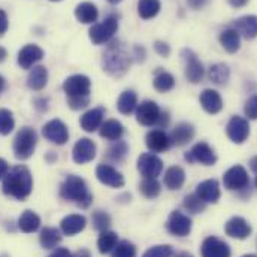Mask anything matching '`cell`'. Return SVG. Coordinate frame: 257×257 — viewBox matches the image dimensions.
I'll return each mask as SVG.
<instances>
[{
    "instance_id": "1",
    "label": "cell",
    "mask_w": 257,
    "mask_h": 257,
    "mask_svg": "<svg viewBox=\"0 0 257 257\" xmlns=\"http://www.w3.org/2000/svg\"><path fill=\"white\" fill-rule=\"evenodd\" d=\"M2 190L6 196L24 200L30 196L33 190V177L24 165H17L3 178Z\"/></svg>"
},
{
    "instance_id": "2",
    "label": "cell",
    "mask_w": 257,
    "mask_h": 257,
    "mask_svg": "<svg viewBox=\"0 0 257 257\" xmlns=\"http://www.w3.org/2000/svg\"><path fill=\"white\" fill-rule=\"evenodd\" d=\"M132 64V57L120 41L111 42L102 57V67L111 76H123Z\"/></svg>"
},
{
    "instance_id": "3",
    "label": "cell",
    "mask_w": 257,
    "mask_h": 257,
    "mask_svg": "<svg viewBox=\"0 0 257 257\" xmlns=\"http://www.w3.org/2000/svg\"><path fill=\"white\" fill-rule=\"evenodd\" d=\"M60 196L64 200L76 202L81 208H88L93 200V196L88 193L87 184L81 177L69 175L60 186Z\"/></svg>"
},
{
    "instance_id": "4",
    "label": "cell",
    "mask_w": 257,
    "mask_h": 257,
    "mask_svg": "<svg viewBox=\"0 0 257 257\" xmlns=\"http://www.w3.org/2000/svg\"><path fill=\"white\" fill-rule=\"evenodd\" d=\"M36 144H38V135L35 128H20L14 139V156L18 160H27L29 157L33 156Z\"/></svg>"
},
{
    "instance_id": "5",
    "label": "cell",
    "mask_w": 257,
    "mask_h": 257,
    "mask_svg": "<svg viewBox=\"0 0 257 257\" xmlns=\"http://www.w3.org/2000/svg\"><path fill=\"white\" fill-rule=\"evenodd\" d=\"M117 30H118V20L115 17H108L105 18V21L94 24L90 29V39L96 45H103L111 42Z\"/></svg>"
},
{
    "instance_id": "6",
    "label": "cell",
    "mask_w": 257,
    "mask_h": 257,
    "mask_svg": "<svg viewBox=\"0 0 257 257\" xmlns=\"http://www.w3.org/2000/svg\"><path fill=\"white\" fill-rule=\"evenodd\" d=\"M91 81L85 75H72L63 82V91L67 99L90 97Z\"/></svg>"
},
{
    "instance_id": "7",
    "label": "cell",
    "mask_w": 257,
    "mask_h": 257,
    "mask_svg": "<svg viewBox=\"0 0 257 257\" xmlns=\"http://www.w3.org/2000/svg\"><path fill=\"white\" fill-rule=\"evenodd\" d=\"M138 171L144 178H157L163 172V162L154 153H144L138 159Z\"/></svg>"
},
{
    "instance_id": "8",
    "label": "cell",
    "mask_w": 257,
    "mask_h": 257,
    "mask_svg": "<svg viewBox=\"0 0 257 257\" xmlns=\"http://www.w3.org/2000/svg\"><path fill=\"white\" fill-rule=\"evenodd\" d=\"M223 184L227 190H232V192L248 187L250 180H248V174L245 168L241 165H235L230 169H227L226 174L223 175Z\"/></svg>"
},
{
    "instance_id": "9",
    "label": "cell",
    "mask_w": 257,
    "mask_h": 257,
    "mask_svg": "<svg viewBox=\"0 0 257 257\" xmlns=\"http://www.w3.org/2000/svg\"><path fill=\"white\" fill-rule=\"evenodd\" d=\"M160 108L156 102L153 100H144L142 103L138 105L136 108V120L139 124L151 127V126H157L159 118H160Z\"/></svg>"
},
{
    "instance_id": "10",
    "label": "cell",
    "mask_w": 257,
    "mask_h": 257,
    "mask_svg": "<svg viewBox=\"0 0 257 257\" xmlns=\"http://www.w3.org/2000/svg\"><path fill=\"white\" fill-rule=\"evenodd\" d=\"M184 159L189 163H200V165H205V166H212L217 162L215 151L206 142L196 144L192 150L186 154Z\"/></svg>"
},
{
    "instance_id": "11",
    "label": "cell",
    "mask_w": 257,
    "mask_h": 257,
    "mask_svg": "<svg viewBox=\"0 0 257 257\" xmlns=\"http://www.w3.org/2000/svg\"><path fill=\"white\" fill-rule=\"evenodd\" d=\"M229 139L235 144H244L250 136V124L248 120L239 115H233L226 127Z\"/></svg>"
},
{
    "instance_id": "12",
    "label": "cell",
    "mask_w": 257,
    "mask_h": 257,
    "mask_svg": "<svg viewBox=\"0 0 257 257\" xmlns=\"http://www.w3.org/2000/svg\"><path fill=\"white\" fill-rule=\"evenodd\" d=\"M166 227H168L169 233L184 238L192 232V218L180 211H172L168 218Z\"/></svg>"
},
{
    "instance_id": "13",
    "label": "cell",
    "mask_w": 257,
    "mask_h": 257,
    "mask_svg": "<svg viewBox=\"0 0 257 257\" xmlns=\"http://www.w3.org/2000/svg\"><path fill=\"white\" fill-rule=\"evenodd\" d=\"M42 135L47 141L64 145L69 141V128L62 120H51L42 127Z\"/></svg>"
},
{
    "instance_id": "14",
    "label": "cell",
    "mask_w": 257,
    "mask_h": 257,
    "mask_svg": "<svg viewBox=\"0 0 257 257\" xmlns=\"http://www.w3.org/2000/svg\"><path fill=\"white\" fill-rule=\"evenodd\" d=\"M94 157H96V144L88 138H81L72 150L73 162L78 165H85L91 162Z\"/></svg>"
},
{
    "instance_id": "15",
    "label": "cell",
    "mask_w": 257,
    "mask_h": 257,
    "mask_svg": "<svg viewBox=\"0 0 257 257\" xmlns=\"http://www.w3.org/2000/svg\"><path fill=\"white\" fill-rule=\"evenodd\" d=\"M181 56H183V60L186 62V78L192 84H197L199 81H202V78L205 75V69H203V64L197 60L196 54L192 50L186 48V50H183Z\"/></svg>"
},
{
    "instance_id": "16",
    "label": "cell",
    "mask_w": 257,
    "mask_h": 257,
    "mask_svg": "<svg viewBox=\"0 0 257 257\" xmlns=\"http://www.w3.org/2000/svg\"><path fill=\"white\" fill-rule=\"evenodd\" d=\"M96 177L102 184L114 187V189H120L124 186V177L111 165H103V163L99 165L96 168Z\"/></svg>"
},
{
    "instance_id": "17",
    "label": "cell",
    "mask_w": 257,
    "mask_h": 257,
    "mask_svg": "<svg viewBox=\"0 0 257 257\" xmlns=\"http://www.w3.org/2000/svg\"><path fill=\"white\" fill-rule=\"evenodd\" d=\"M202 257H230V248L229 245L215 238V236H208L200 247Z\"/></svg>"
},
{
    "instance_id": "18",
    "label": "cell",
    "mask_w": 257,
    "mask_h": 257,
    "mask_svg": "<svg viewBox=\"0 0 257 257\" xmlns=\"http://www.w3.org/2000/svg\"><path fill=\"white\" fill-rule=\"evenodd\" d=\"M145 144L148 147V150L151 153H163L166 150H169L171 144V138L166 132L163 130H151L147 133L145 136Z\"/></svg>"
},
{
    "instance_id": "19",
    "label": "cell",
    "mask_w": 257,
    "mask_h": 257,
    "mask_svg": "<svg viewBox=\"0 0 257 257\" xmlns=\"http://www.w3.org/2000/svg\"><path fill=\"white\" fill-rule=\"evenodd\" d=\"M226 235L235 239H245L251 233V226L242 217H232L224 226Z\"/></svg>"
},
{
    "instance_id": "20",
    "label": "cell",
    "mask_w": 257,
    "mask_h": 257,
    "mask_svg": "<svg viewBox=\"0 0 257 257\" xmlns=\"http://www.w3.org/2000/svg\"><path fill=\"white\" fill-rule=\"evenodd\" d=\"M196 196L205 202V203H217L221 192H220V186L215 180H206L202 181L200 184H197L196 187Z\"/></svg>"
},
{
    "instance_id": "21",
    "label": "cell",
    "mask_w": 257,
    "mask_h": 257,
    "mask_svg": "<svg viewBox=\"0 0 257 257\" xmlns=\"http://www.w3.org/2000/svg\"><path fill=\"white\" fill-rule=\"evenodd\" d=\"M199 102H200V106L203 108V111L211 114V115L218 114L223 109V99H221V96L218 94V91L211 90V88L203 90L200 93Z\"/></svg>"
},
{
    "instance_id": "22",
    "label": "cell",
    "mask_w": 257,
    "mask_h": 257,
    "mask_svg": "<svg viewBox=\"0 0 257 257\" xmlns=\"http://www.w3.org/2000/svg\"><path fill=\"white\" fill-rule=\"evenodd\" d=\"M44 59V51L41 47L29 44L24 48H21V51L18 53V64L23 69H30L33 67L38 62H41Z\"/></svg>"
},
{
    "instance_id": "23",
    "label": "cell",
    "mask_w": 257,
    "mask_h": 257,
    "mask_svg": "<svg viewBox=\"0 0 257 257\" xmlns=\"http://www.w3.org/2000/svg\"><path fill=\"white\" fill-rule=\"evenodd\" d=\"M103 118H105V108L102 106H97V108H93L90 111H87L81 120H79V124L81 127L84 128L85 132H94L97 128H100L102 123H103Z\"/></svg>"
},
{
    "instance_id": "24",
    "label": "cell",
    "mask_w": 257,
    "mask_h": 257,
    "mask_svg": "<svg viewBox=\"0 0 257 257\" xmlns=\"http://www.w3.org/2000/svg\"><path fill=\"white\" fill-rule=\"evenodd\" d=\"M235 30L239 36L245 39L257 38V17L256 15H244L235 21Z\"/></svg>"
},
{
    "instance_id": "25",
    "label": "cell",
    "mask_w": 257,
    "mask_h": 257,
    "mask_svg": "<svg viewBox=\"0 0 257 257\" xmlns=\"http://www.w3.org/2000/svg\"><path fill=\"white\" fill-rule=\"evenodd\" d=\"M85 224H87V220L84 215H79V214H70L67 217H64L60 223V229L64 235L67 236H73L79 232H82L85 229Z\"/></svg>"
},
{
    "instance_id": "26",
    "label": "cell",
    "mask_w": 257,
    "mask_h": 257,
    "mask_svg": "<svg viewBox=\"0 0 257 257\" xmlns=\"http://www.w3.org/2000/svg\"><path fill=\"white\" fill-rule=\"evenodd\" d=\"M193 136H194V128L189 123H180L169 135L171 144L177 145V147H183V145L189 144L193 139Z\"/></svg>"
},
{
    "instance_id": "27",
    "label": "cell",
    "mask_w": 257,
    "mask_h": 257,
    "mask_svg": "<svg viewBox=\"0 0 257 257\" xmlns=\"http://www.w3.org/2000/svg\"><path fill=\"white\" fill-rule=\"evenodd\" d=\"M163 180L169 190H180L186 181V172L181 166H171L166 169Z\"/></svg>"
},
{
    "instance_id": "28",
    "label": "cell",
    "mask_w": 257,
    "mask_h": 257,
    "mask_svg": "<svg viewBox=\"0 0 257 257\" xmlns=\"http://www.w3.org/2000/svg\"><path fill=\"white\" fill-rule=\"evenodd\" d=\"M75 17L82 24H93L99 17V11L93 3L82 2L75 8Z\"/></svg>"
},
{
    "instance_id": "29",
    "label": "cell",
    "mask_w": 257,
    "mask_h": 257,
    "mask_svg": "<svg viewBox=\"0 0 257 257\" xmlns=\"http://www.w3.org/2000/svg\"><path fill=\"white\" fill-rule=\"evenodd\" d=\"M48 82V70L45 66H35L29 76H27V85L29 88L35 90V91H39L42 90Z\"/></svg>"
},
{
    "instance_id": "30",
    "label": "cell",
    "mask_w": 257,
    "mask_h": 257,
    "mask_svg": "<svg viewBox=\"0 0 257 257\" xmlns=\"http://www.w3.org/2000/svg\"><path fill=\"white\" fill-rule=\"evenodd\" d=\"M41 227V218L36 212L27 209L18 218V229L24 233H33Z\"/></svg>"
},
{
    "instance_id": "31",
    "label": "cell",
    "mask_w": 257,
    "mask_h": 257,
    "mask_svg": "<svg viewBox=\"0 0 257 257\" xmlns=\"http://www.w3.org/2000/svg\"><path fill=\"white\" fill-rule=\"evenodd\" d=\"M220 44L227 53L233 54L241 47V36L235 29H226L220 35Z\"/></svg>"
},
{
    "instance_id": "32",
    "label": "cell",
    "mask_w": 257,
    "mask_h": 257,
    "mask_svg": "<svg viewBox=\"0 0 257 257\" xmlns=\"http://www.w3.org/2000/svg\"><path fill=\"white\" fill-rule=\"evenodd\" d=\"M138 108V96L135 91L126 90L120 94L118 100H117V109L120 111V114L123 115H130L133 111H136Z\"/></svg>"
},
{
    "instance_id": "33",
    "label": "cell",
    "mask_w": 257,
    "mask_h": 257,
    "mask_svg": "<svg viewBox=\"0 0 257 257\" xmlns=\"http://www.w3.org/2000/svg\"><path fill=\"white\" fill-rule=\"evenodd\" d=\"M124 135V127L118 120H106L100 126V136L108 141H118Z\"/></svg>"
},
{
    "instance_id": "34",
    "label": "cell",
    "mask_w": 257,
    "mask_h": 257,
    "mask_svg": "<svg viewBox=\"0 0 257 257\" xmlns=\"http://www.w3.org/2000/svg\"><path fill=\"white\" fill-rule=\"evenodd\" d=\"M39 242H41L42 248H45V250L56 248V247L62 242V233H60V230L56 229V227H45V229L41 232Z\"/></svg>"
},
{
    "instance_id": "35",
    "label": "cell",
    "mask_w": 257,
    "mask_h": 257,
    "mask_svg": "<svg viewBox=\"0 0 257 257\" xmlns=\"http://www.w3.org/2000/svg\"><path fill=\"white\" fill-rule=\"evenodd\" d=\"M209 79L217 84V85H224L227 84L229 78H230V69L229 66L224 63H217L209 67V73H208Z\"/></svg>"
},
{
    "instance_id": "36",
    "label": "cell",
    "mask_w": 257,
    "mask_h": 257,
    "mask_svg": "<svg viewBox=\"0 0 257 257\" xmlns=\"http://www.w3.org/2000/svg\"><path fill=\"white\" fill-rule=\"evenodd\" d=\"M117 244H118V235L115 232H111V230L100 232V236L97 239V248L102 254L112 251Z\"/></svg>"
},
{
    "instance_id": "37",
    "label": "cell",
    "mask_w": 257,
    "mask_h": 257,
    "mask_svg": "<svg viewBox=\"0 0 257 257\" xmlns=\"http://www.w3.org/2000/svg\"><path fill=\"white\" fill-rule=\"evenodd\" d=\"M153 84H154V88H156L157 91L166 93V91H171V90L175 87V78H174L169 72L157 70Z\"/></svg>"
},
{
    "instance_id": "38",
    "label": "cell",
    "mask_w": 257,
    "mask_h": 257,
    "mask_svg": "<svg viewBox=\"0 0 257 257\" xmlns=\"http://www.w3.org/2000/svg\"><path fill=\"white\" fill-rule=\"evenodd\" d=\"M160 12V0H139L138 14L144 20L154 18Z\"/></svg>"
},
{
    "instance_id": "39",
    "label": "cell",
    "mask_w": 257,
    "mask_h": 257,
    "mask_svg": "<svg viewBox=\"0 0 257 257\" xmlns=\"http://www.w3.org/2000/svg\"><path fill=\"white\" fill-rule=\"evenodd\" d=\"M127 153H128L127 142H126V141L118 139V141H114V144L106 150V157H108L109 160H112V162L120 163V162H123V160L126 159Z\"/></svg>"
},
{
    "instance_id": "40",
    "label": "cell",
    "mask_w": 257,
    "mask_h": 257,
    "mask_svg": "<svg viewBox=\"0 0 257 257\" xmlns=\"http://www.w3.org/2000/svg\"><path fill=\"white\" fill-rule=\"evenodd\" d=\"M139 190L145 197L153 199L160 194L162 187H160V183L157 181V178H144V181L139 186Z\"/></svg>"
},
{
    "instance_id": "41",
    "label": "cell",
    "mask_w": 257,
    "mask_h": 257,
    "mask_svg": "<svg viewBox=\"0 0 257 257\" xmlns=\"http://www.w3.org/2000/svg\"><path fill=\"white\" fill-rule=\"evenodd\" d=\"M15 127V120H14V114L9 109L2 108L0 109V135L6 136L9 135Z\"/></svg>"
},
{
    "instance_id": "42",
    "label": "cell",
    "mask_w": 257,
    "mask_h": 257,
    "mask_svg": "<svg viewBox=\"0 0 257 257\" xmlns=\"http://www.w3.org/2000/svg\"><path fill=\"white\" fill-rule=\"evenodd\" d=\"M112 257H136V247L128 241H121L112 250Z\"/></svg>"
},
{
    "instance_id": "43",
    "label": "cell",
    "mask_w": 257,
    "mask_h": 257,
    "mask_svg": "<svg viewBox=\"0 0 257 257\" xmlns=\"http://www.w3.org/2000/svg\"><path fill=\"white\" fill-rule=\"evenodd\" d=\"M91 221H93L94 229L99 232H103L111 226V217L103 211H96L91 217Z\"/></svg>"
},
{
    "instance_id": "44",
    "label": "cell",
    "mask_w": 257,
    "mask_h": 257,
    "mask_svg": "<svg viewBox=\"0 0 257 257\" xmlns=\"http://www.w3.org/2000/svg\"><path fill=\"white\" fill-rule=\"evenodd\" d=\"M205 202H202L197 196H196V193L194 194H189V196H186L184 197V208L189 211V212H192V214H199V212H202L203 209H205Z\"/></svg>"
},
{
    "instance_id": "45",
    "label": "cell",
    "mask_w": 257,
    "mask_h": 257,
    "mask_svg": "<svg viewBox=\"0 0 257 257\" xmlns=\"http://www.w3.org/2000/svg\"><path fill=\"white\" fill-rule=\"evenodd\" d=\"M172 256V247L171 245H156L148 248L142 257H171Z\"/></svg>"
},
{
    "instance_id": "46",
    "label": "cell",
    "mask_w": 257,
    "mask_h": 257,
    "mask_svg": "<svg viewBox=\"0 0 257 257\" xmlns=\"http://www.w3.org/2000/svg\"><path fill=\"white\" fill-rule=\"evenodd\" d=\"M244 112H245V115L248 117V120H257V94L251 96V97L245 102Z\"/></svg>"
},
{
    "instance_id": "47",
    "label": "cell",
    "mask_w": 257,
    "mask_h": 257,
    "mask_svg": "<svg viewBox=\"0 0 257 257\" xmlns=\"http://www.w3.org/2000/svg\"><path fill=\"white\" fill-rule=\"evenodd\" d=\"M154 50H156V53L160 54L162 57H168V56L171 54L169 45H168L166 42H162V41H157V42L154 44Z\"/></svg>"
},
{
    "instance_id": "48",
    "label": "cell",
    "mask_w": 257,
    "mask_h": 257,
    "mask_svg": "<svg viewBox=\"0 0 257 257\" xmlns=\"http://www.w3.org/2000/svg\"><path fill=\"white\" fill-rule=\"evenodd\" d=\"M9 21H8V15L3 9H0V36H3L8 30Z\"/></svg>"
},
{
    "instance_id": "49",
    "label": "cell",
    "mask_w": 257,
    "mask_h": 257,
    "mask_svg": "<svg viewBox=\"0 0 257 257\" xmlns=\"http://www.w3.org/2000/svg\"><path fill=\"white\" fill-rule=\"evenodd\" d=\"M48 257H73V254L67 248H56Z\"/></svg>"
},
{
    "instance_id": "50",
    "label": "cell",
    "mask_w": 257,
    "mask_h": 257,
    "mask_svg": "<svg viewBox=\"0 0 257 257\" xmlns=\"http://www.w3.org/2000/svg\"><path fill=\"white\" fill-rule=\"evenodd\" d=\"M9 172V165L5 159H0V180H3L6 177V174Z\"/></svg>"
},
{
    "instance_id": "51",
    "label": "cell",
    "mask_w": 257,
    "mask_h": 257,
    "mask_svg": "<svg viewBox=\"0 0 257 257\" xmlns=\"http://www.w3.org/2000/svg\"><path fill=\"white\" fill-rule=\"evenodd\" d=\"M206 2H208V0H187L189 6L193 8V9H202V8L206 5Z\"/></svg>"
},
{
    "instance_id": "52",
    "label": "cell",
    "mask_w": 257,
    "mask_h": 257,
    "mask_svg": "<svg viewBox=\"0 0 257 257\" xmlns=\"http://www.w3.org/2000/svg\"><path fill=\"white\" fill-rule=\"evenodd\" d=\"M35 106H36V109L38 111H47L48 109V102H47V99H38V100H35Z\"/></svg>"
},
{
    "instance_id": "53",
    "label": "cell",
    "mask_w": 257,
    "mask_h": 257,
    "mask_svg": "<svg viewBox=\"0 0 257 257\" xmlns=\"http://www.w3.org/2000/svg\"><path fill=\"white\" fill-rule=\"evenodd\" d=\"M135 56L138 57V60H141V62H142V60H144V57H145V50H144L142 47H139V45H138V47H135Z\"/></svg>"
},
{
    "instance_id": "54",
    "label": "cell",
    "mask_w": 257,
    "mask_h": 257,
    "mask_svg": "<svg viewBox=\"0 0 257 257\" xmlns=\"http://www.w3.org/2000/svg\"><path fill=\"white\" fill-rule=\"evenodd\" d=\"M233 8H242L248 3V0H227Z\"/></svg>"
},
{
    "instance_id": "55",
    "label": "cell",
    "mask_w": 257,
    "mask_h": 257,
    "mask_svg": "<svg viewBox=\"0 0 257 257\" xmlns=\"http://www.w3.org/2000/svg\"><path fill=\"white\" fill-rule=\"evenodd\" d=\"M73 257H91V253L87 248H81L73 254Z\"/></svg>"
},
{
    "instance_id": "56",
    "label": "cell",
    "mask_w": 257,
    "mask_h": 257,
    "mask_svg": "<svg viewBox=\"0 0 257 257\" xmlns=\"http://www.w3.org/2000/svg\"><path fill=\"white\" fill-rule=\"evenodd\" d=\"M250 166H251V169L257 174V156H254V157L250 160Z\"/></svg>"
},
{
    "instance_id": "57",
    "label": "cell",
    "mask_w": 257,
    "mask_h": 257,
    "mask_svg": "<svg viewBox=\"0 0 257 257\" xmlns=\"http://www.w3.org/2000/svg\"><path fill=\"white\" fill-rule=\"evenodd\" d=\"M6 88V79L0 75V93Z\"/></svg>"
},
{
    "instance_id": "58",
    "label": "cell",
    "mask_w": 257,
    "mask_h": 257,
    "mask_svg": "<svg viewBox=\"0 0 257 257\" xmlns=\"http://www.w3.org/2000/svg\"><path fill=\"white\" fill-rule=\"evenodd\" d=\"M6 59V50L0 47V62H3Z\"/></svg>"
},
{
    "instance_id": "59",
    "label": "cell",
    "mask_w": 257,
    "mask_h": 257,
    "mask_svg": "<svg viewBox=\"0 0 257 257\" xmlns=\"http://www.w3.org/2000/svg\"><path fill=\"white\" fill-rule=\"evenodd\" d=\"M175 257H193L192 254H189V253H180V254H177Z\"/></svg>"
},
{
    "instance_id": "60",
    "label": "cell",
    "mask_w": 257,
    "mask_h": 257,
    "mask_svg": "<svg viewBox=\"0 0 257 257\" xmlns=\"http://www.w3.org/2000/svg\"><path fill=\"white\" fill-rule=\"evenodd\" d=\"M109 3H112V5H117V3H120L121 0H108Z\"/></svg>"
},
{
    "instance_id": "61",
    "label": "cell",
    "mask_w": 257,
    "mask_h": 257,
    "mask_svg": "<svg viewBox=\"0 0 257 257\" xmlns=\"http://www.w3.org/2000/svg\"><path fill=\"white\" fill-rule=\"evenodd\" d=\"M242 257H257L256 254H245V256H242Z\"/></svg>"
},
{
    "instance_id": "62",
    "label": "cell",
    "mask_w": 257,
    "mask_h": 257,
    "mask_svg": "<svg viewBox=\"0 0 257 257\" xmlns=\"http://www.w3.org/2000/svg\"><path fill=\"white\" fill-rule=\"evenodd\" d=\"M254 184H256V189H257V177H256V181H254Z\"/></svg>"
},
{
    "instance_id": "63",
    "label": "cell",
    "mask_w": 257,
    "mask_h": 257,
    "mask_svg": "<svg viewBox=\"0 0 257 257\" xmlns=\"http://www.w3.org/2000/svg\"><path fill=\"white\" fill-rule=\"evenodd\" d=\"M51 2H60V0H51Z\"/></svg>"
}]
</instances>
